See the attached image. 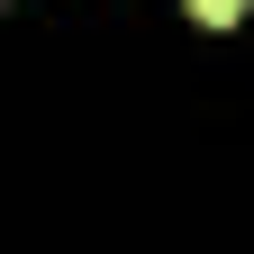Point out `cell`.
<instances>
[{
  "label": "cell",
  "instance_id": "1",
  "mask_svg": "<svg viewBox=\"0 0 254 254\" xmlns=\"http://www.w3.org/2000/svg\"><path fill=\"white\" fill-rule=\"evenodd\" d=\"M190 18H209V27H236V18H245V0H190Z\"/></svg>",
  "mask_w": 254,
  "mask_h": 254
}]
</instances>
